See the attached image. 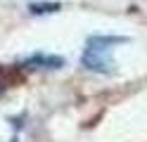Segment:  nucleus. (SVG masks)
<instances>
[{
  "mask_svg": "<svg viewBox=\"0 0 147 142\" xmlns=\"http://www.w3.org/2000/svg\"><path fill=\"white\" fill-rule=\"evenodd\" d=\"M119 43H126V38L119 36H93L86 43L83 50V62L86 69L97 71V73H112L114 71V47Z\"/></svg>",
  "mask_w": 147,
  "mask_h": 142,
  "instance_id": "1",
  "label": "nucleus"
}]
</instances>
